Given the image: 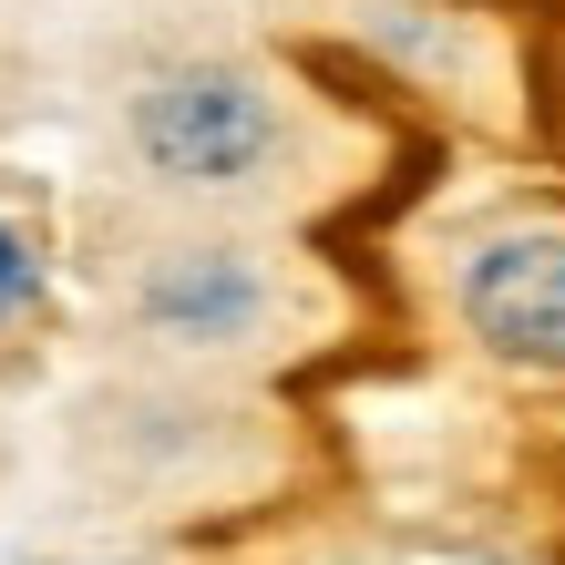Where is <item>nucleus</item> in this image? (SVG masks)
<instances>
[{
    "label": "nucleus",
    "mask_w": 565,
    "mask_h": 565,
    "mask_svg": "<svg viewBox=\"0 0 565 565\" xmlns=\"http://www.w3.org/2000/svg\"><path fill=\"white\" fill-rule=\"evenodd\" d=\"M135 145L164 175H185V185H237L247 164L278 145V124H268V104H257L237 73H175V83H154L135 104Z\"/></svg>",
    "instance_id": "obj_1"
},
{
    "label": "nucleus",
    "mask_w": 565,
    "mask_h": 565,
    "mask_svg": "<svg viewBox=\"0 0 565 565\" xmlns=\"http://www.w3.org/2000/svg\"><path fill=\"white\" fill-rule=\"evenodd\" d=\"M462 319L504 360L565 371V237H493L462 268Z\"/></svg>",
    "instance_id": "obj_2"
},
{
    "label": "nucleus",
    "mask_w": 565,
    "mask_h": 565,
    "mask_svg": "<svg viewBox=\"0 0 565 565\" xmlns=\"http://www.w3.org/2000/svg\"><path fill=\"white\" fill-rule=\"evenodd\" d=\"M145 309L164 329H185V340H226V329L257 319V278L237 268V257H175V268L145 288Z\"/></svg>",
    "instance_id": "obj_3"
},
{
    "label": "nucleus",
    "mask_w": 565,
    "mask_h": 565,
    "mask_svg": "<svg viewBox=\"0 0 565 565\" xmlns=\"http://www.w3.org/2000/svg\"><path fill=\"white\" fill-rule=\"evenodd\" d=\"M31 288H42V268H31V247L0 226V319H21V309H31Z\"/></svg>",
    "instance_id": "obj_4"
}]
</instances>
